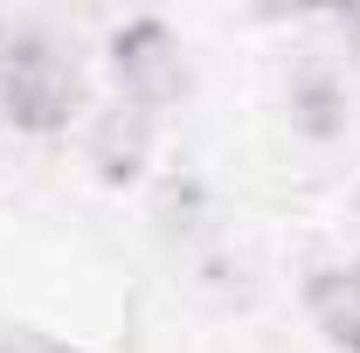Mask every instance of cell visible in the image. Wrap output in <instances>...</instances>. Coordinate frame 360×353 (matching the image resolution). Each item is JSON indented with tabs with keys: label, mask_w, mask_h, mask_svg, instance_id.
Returning a JSON list of instances; mask_svg holds the SVG:
<instances>
[{
	"label": "cell",
	"mask_w": 360,
	"mask_h": 353,
	"mask_svg": "<svg viewBox=\"0 0 360 353\" xmlns=\"http://www.w3.org/2000/svg\"><path fill=\"white\" fill-rule=\"evenodd\" d=\"M354 201H360V194H354Z\"/></svg>",
	"instance_id": "obj_12"
},
{
	"label": "cell",
	"mask_w": 360,
	"mask_h": 353,
	"mask_svg": "<svg viewBox=\"0 0 360 353\" xmlns=\"http://www.w3.org/2000/svg\"><path fill=\"white\" fill-rule=\"evenodd\" d=\"M28 353H70V347H42V340H28Z\"/></svg>",
	"instance_id": "obj_10"
},
{
	"label": "cell",
	"mask_w": 360,
	"mask_h": 353,
	"mask_svg": "<svg viewBox=\"0 0 360 353\" xmlns=\"http://www.w3.org/2000/svg\"><path fill=\"white\" fill-rule=\"evenodd\" d=\"M0 118L28 139H56L90 118L77 49L35 14H0Z\"/></svg>",
	"instance_id": "obj_1"
},
{
	"label": "cell",
	"mask_w": 360,
	"mask_h": 353,
	"mask_svg": "<svg viewBox=\"0 0 360 353\" xmlns=\"http://www.w3.org/2000/svg\"><path fill=\"white\" fill-rule=\"evenodd\" d=\"M194 298H208V305H250V291H257V277H250V257L243 250H229V243H208V250H194Z\"/></svg>",
	"instance_id": "obj_7"
},
{
	"label": "cell",
	"mask_w": 360,
	"mask_h": 353,
	"mask_svg": "<svg viewBox=\"0 0 360 353\" xmlns=\"http://www.w3.org/2000/svg\"><path fill=\"white\" fill-rule=\"evenodd\" d=\"M284 125L305 139V146L347 139V125H354V84H347V70L333 56L291 63V77H284Z\"/></svg>",
	"instance_id": "obj_4"
},
{
	"label": "cell",
	"mask_w": 360,
	"mask_h": 353,
	"mask_svg": "<svg viewBox=\"0 0 360 353\" xmlns=\"http://www.w3.org/2000/svg\"><path fill=\"white\" fill-rule=\"evenodd\" d=\"M333 35H340V56H354V63H360V7L333 14Z\"/></svg>",
	"instance_id": "obj_8"
},
{
	"label": "cell",
	"mask_w": 360,
	"mask_h": 353,
	"mask_svg": "<svg viewBox=\"0 0 360 353\" xmlns=\"http://www.w3.org/2000/svg\"><path fill=\"white\" fill-rule=\"evenodd\" d=\"M104 77L118 90V104H139V111H167L174 97H187L194 70H187V42L160 14H125L111 35H104Z\"/></svg>",
	"instance_id": "obj_2"
},
{
	"label": "cell",
	"mask_w": 360,
	"mask_h": 353,
	"mask_svg": "<svg viewBox=\"0 0 360 353\" xmlns=\"http://www.w3.org/2000/svg\"><path fill=\"white\" fill-rule=\"evenodd\" d=\"M347 264H354V277H360V250H354V257H347Z\"/></svg>",
	"instance_id": "obj_11"
},
{
	"label": "cell",
	"mask_w": 360,
	"mask_h": 353,
	"mask_svg": "<svg viewBox=\"0 0 360 353\" xmlns=\"http://www.w3.org/2000/svg\"><path fill=\"white\" fill-rule=\"evenodd\" d=\"M153 139H160V118L111 97V104H90L84 118V160L104 187H139L153 167Z\"/></svg>",
	"instance_id": "obj_3"
},
{
	"label": "cell",
	"mask_w": 360,
	"mask_h": 353,
	"mask_svg": "<svg viewBox=\"0 0 360 353\" xmlns=\"http://www.w3.org/2000/svg\"><path fill=\"white\" fill-rule=\"evenodd\" d=\"M298 298H305V319L319 326V340L333 353H360V277L354 264H312L298 277Z\"/></svg>",
	"instance_id": "obj_5"
},
{
	"label": "cell",
	"mask_w": 360,
	"mask_h": 353,
	"mask_svg": "<svg viewBox=\"0 0 360 353\" xmlns=\"http://www.w3.org/2000/svg\"><path fill=\"white\" fill-rule=\"evenodd\" d=\"M153 222H160V236L167 243H187V250H208L215 236H208V187L194 174H180V180H167L160 187V208H153Z\"/></svg>",
	"instance_id": "obj_6"
},
{
	"label": "cell",
	"mask_w": 360,
	"mask_h": 353,
	"mask_svg": "<svg viewBox=\"0 0 360 353\" xmlns=\"http://www.w3.org/2000/svg\"><path fill=\"white\" fill-rule=\"evenodd\" d=\"M0 353H28V340H0Z\"/></svg>",
	"instance_id": "obj_9"
}]
</instances>
